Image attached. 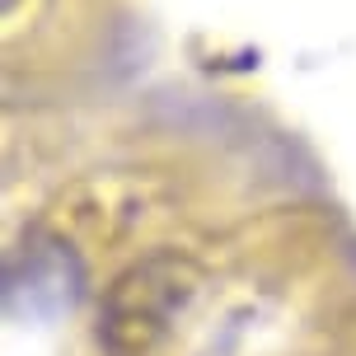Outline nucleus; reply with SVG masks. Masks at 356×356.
I'll use <instances>...</instances> for the list:
<instances>
[{"mask_svg":"<svg viewBox=\"0 0 356 356\" xmlns=\"http://www.w3.org/2000/svg\"><path fill=\"white\" fill-rule=\"evenodd\" d=\"M202 296V272L178 253H155L122 272L104 300V338L108 356H164L178 342V328Z\"/></svg>","mask_w":356,"mask_h":356,"instance_id":"f257e3e1","label":"nucleus"}]
</instances>
